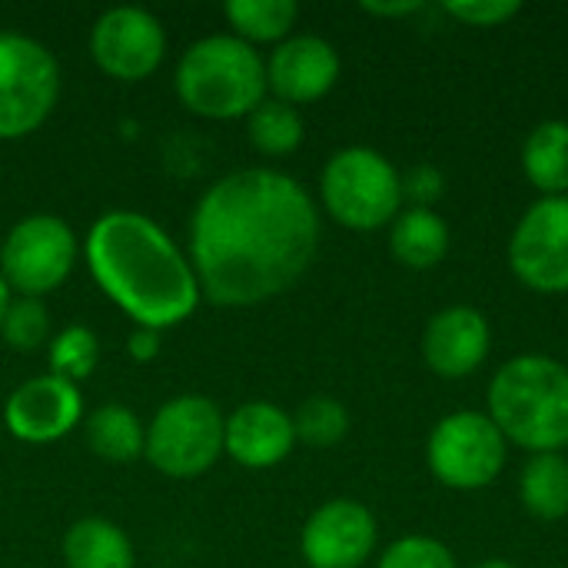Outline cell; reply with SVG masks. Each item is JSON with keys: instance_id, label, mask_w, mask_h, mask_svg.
Returning <instances> with one entry per match:
<instances>
[{"instance_id": "obj_1", "label": "cell", "mask_w": 568, "mask_h": 568, "mask_svg": "<svg viewBox=\"0 0 568 568\" xmlns=\"http://www.w3.org/2000/svg\"><path fill=\"white\" fill-rule=\"evenodd\" d=\"M320 250V213L300 180L253 166L216 180L190 220V263L213 306L286 293Z\"/></svg>"}, {"instance_id": "obj_2", "label": "cell", "mask_w": 568, "mask_h": 568, "mask_svg": "<svg viewBox=\"0 0 568 568\" xmlns=\"http://www.w3.org/2000/svg\"><path fill=\"white\" fill-rule=\"evenodd\" d=\"M83 253L97 286L143 329L180 326L203 300L190 256L143 213H103Z\"/></svg>"}, {"instance_id": "obj_3", "label": "cell", "mask_w": 568, "mask_h": 568, "mask_svg": "<svg viewBox=\"0 0 568 568\" xmlns=\"http://www.w3.org/2000/svg\"><path fill=\"white\" fill-rule=\"evenodd\" d=\"M489 419L506 443L539 453L568 446V369L549 356H516L489 383Z\"/></svg>"}, {"instance_id": "obj_4", "label": "cell", "mask_w": 568, "mask_h": 568, "mask_svg": "<svg viewBox=\"0 0 568 568\" xmlns=\"http://www.w3.org/2000/svg\"><path fill=\"white\" fill-rule=\"evenodd\" d=\"M180 103L206 120L250 116L266 100V60L233 33L196 40L176 63Z\"/></svg>"}, {"instance_id": "obj_5", "label": "cell", "mask_w": 568, "mask_h": 568, "mask_svg": "<svg viewBox=\"0 0 568 568\" xmlns=\"http://www.w3.org/2000/svg\"><path fill=\"white\" fill-rule=\"evenodd\" d=\"M320 196L339 226L369 233L399 216L403 176L379 150L346 146L323 166Z\"/></svg>"}, {"instance_id": "obj_6", "label": "cell", "mask_w": 568, "mask_h": 568, "mask_svg": "<svg viewBox=\"0 0 568 568\" xmlns=\"http://www.w3.org/2000/svg\"><path fill=\"white\" fill-rule=\"evenodd\" d=\"M223 413L206 396H176L146 426L143 456L170 479H196L223 456Z\"/></svg>"}, {"instance_id": "obj_7", "label": "cell", "mask_w": 568, "mask_h": 568, "mask_svg": "<svg viewBox=\"0 0 568 568\" xmlns=\"http://www.w3.org/2000/svg\"><path fill=\"white\" fill-rule=\"evenodd\" d=\"M60 97L57 57L33 37L0 33V140L30 136Z\"/></svg>"}, {"instance_id": "obj_8", "label": "cell", "mask_w": 568, "mask_h": 568, "mask_svg": "<svg viewBox=\"0 0 568 568\" xmlns=\"http://www.w3.org/2000/svg\"><path fill=\"white\" fill-rule=\"evenodd\" d=\"M509 443L499 433V426L489 419V413L463 409L429 433L426 459L433 476L456 493H476L499 479L506 466Z\"/></svg>"}, {"instance_id": "obj_9", "label": "cell", "mask_w": 568, "mask_h": 568, "mask_svg": "<svg viewBox=\"0 0 568 568\" xmlns=\"http://www.w3.org/2000/svg\"><path fill=\"white\" fill-rule=\"evenodd\" d=\"M77 263V236L53 213L20 220L0 246V276L17 296L53 293Z\"/></svg>"}, {"instance_id": "obj_10", "label": "cell", "mask_w": 568, "mask_h": 568, "mask_svg": "<svg viewBox=\"0 0 568 568\" xmlns=\"http://www.w3.org/2000/svg\"><path fill=\"white\" fill-rule=\"evenodd\" d=\"M509 270L536 293H568V196H542L509 240Z\"/></svg>"}, {"instance_id": "obj_11", "label": "cell", "mask_w": 568, "mask_h": 568, "mask_svg": "<svg viewBox=\"0 0 568 568\" xmlns=\"http://www.w3.org/2000/svg\"><path fill=\"white\" fill-rule=\"evenodd\" d=\"M90 53L113 80H146L166 53L163 23L143 7H113L90 30Z\"/></svg>"}, {"instance_id": "obj_12", "label": "cell", "mask_w": 568, "mask_h": 568, "mask_svg": "<svg viewBox=\"0 0 568 568\" xmlns=\"http://www.w3.org/2000/svg\"><path fill=\"white\" fill-rule=\"evenodd\" d=\"M80 416H83L80 386L53 373L20 383L3 406V423L10 436L30 446H43L70 436L80 426Z\"/></svg>"}, {"instance_id": "obj_13", "label": "cell", "mask_w": 568, "mask_h": 568, "mask_svg": "<svg viewBox=\"0 0 568 568\" xmlns=\"http://www.w3.org/2000/svg\"><path fill=\"white\" fill-rule=\"evenodd\" d=\"M300 549L310 568H359L376 549V519L356 499H329L306 519Z\"/></svg>"}, {"instance_id": "obj_14", "label": "cell", "mask_w": 568, "mask_h": 568, "mask_svg": "<svg viewBox=\"0 0 568 568\" xmlns=\"http://www.w3.org/2000/svg\"><path fill=\"white\" fill-rule=\"evenodd\" d=\"M336 80L339 53L329 40L313 33L286 37L266 60V87L273 90V100H283L290 106L326 97Z\"/></svg>"}, {"instance_id": "obj_15", "label": "cell", "mask_w": 568, "mask_h": 568, "mask_svg": "<svg viewBox=\"0 0 568 568\" xmlns=\"http://www.w3.org/2000/svg\"><path fill=\"white\" fill-rule=\"evenodd\" d=\"M493 346L489 320L473 306H449L436 313L423 333V356L426 366L443 379H466L473 376Z\"/></svg>"}, {"instance_id": "obj_16", "label": "cell", "mask_w": 568, "mask_h": 568, "mask_svg": "<svg viewBox=\"0 0 568 568\" xmlns=\"http://www.w3.org/2000/svg\"><path fill=\"white\" fill-rule=\"evenodd\" d=\"M296 446L293 416L273 403H246L223 426V453L246 469H273Z\"/></svg>"}, {"instance_id": "obj_17", "label": "cell", "mask_w": 568, "mask_h": 568, "mask_svg": "<svg viewBox=\"0 0 568 568\" xmlns=\"http://www.w3.org/2000/svg\"><path fill=\"white\" fill-rule=\"evenodd\" d=\"M389 250L409 270H433L449 253V226L443 223L439 213L409 206L393 220Z\"/></svg>"}, {"instance_id": "obj_18", "label": "cell", "mask_w": 568, "mask_h": 568, "mask_svg": "<svg viewBox=\"0 0 568 568\" xmlns=\"http://www.w3.org/2000/svg\"><path fill=\"white\" fill-rule=\"evenodd\" d=\"M67 568H133V546L126 532L106 519H80L63 539Z\"/></svg>"}, {"instance_id": "obj_19", "label": "cell", "mask_w": 568, "mask_h": 568, "mask_svg": "<svg viewBox=\"0 0 568 568\" xmlns=\"http://www.w3.org/2000/svg\"><path fill=\"white\" fill-rule=\"evenodd\" d=\"M523 170L542 196H568V123H539L523 146Z\"/></svg>"}, {"instance_id": "obj_20", "label": "cell", "mask_w": 568, "mask_h": 568, "mask_svg": "<svg viewBox=\"0 0 568 568\" xmlns=\"http://www.w3.org/2000/svg\"><path fill=\"white\" fill-rule=\"evenodd\" d=\"M523 506L542 519L559 523L568 516V459L559 453H539L526 463L519 479Z\"/></svg>"}, {"instance_id": "obj_21", "label": "cell", "mask_w": 568, "mask_h": 568, "mask_svg": "<svg viewBox=\"0 0 568 568\" xmlns=\"http://www.w3.org/2000/svg\"><path fill=\"white\" fill-rule=\"evenodd\" d=\"M87 443L106 463H133L143 456L146 429L126 406H100L87 416Z\"/></svg>"}, {"instance_id": "obj_22", "label": "cell", "mask_w": 568, "mask_h": 568, "mask_svg": "<svg viewBox=\"0 0 568 568\" xmlns=\"http://www.w3.org/2000/svg\"><path fill=\"white\" fill-rule=\"evenodd\" d=\"M233 37L253 43H283L293 30L300 7L293 0H230L223 7Z\"/></svg>"}, {"instance_id": "obj_23", "label": "cell", "mask_w": 568, "mask_h": 568, "mask_svg": "<svg viewBox=\"0 0 568 568\" xmlns=\"http://www.w3.org/2000/svg\"><path fill=\"white\" fill-rule=\"evenodd\" d=\"M246 133L263 156H286L303 143V116L283 100H263L246 116Z\"/></svg>"}, {"instance_id": "obj_24", "label": "cell", "mask_w": 568, "mask_h": 568, "mask_svg": "<svg viewBox=\"0 0 568 568\" xmlns=\"http://www.w3.org/2000/svg\"><path fill=\"white\" fill-rule=\"evenodd\" d=\"M47 359H50L53 376H60L67 383H83L100 363V339L93 329L73 323L50 339Z\"/></svg>"}, {"instance_id": "obj_25", "label": "cell", "mask_w": 568, "mask_h": 568, "mask_svg": "<svg viewBox=\"0 0 568 568\" xmlns=\"http://www.w3.org/2000/svg\"><path fill=\"white\" fill-rule=\"evenodd\" d=\"M293 429H296V439H303L306 446L326 449V446H336L349 433V413L333 396H313L296 409Z\"/></svg>"}, {"instance_id": "obj_26", "label": "cell", "mask_w": 568, "mask_h": 568, "mask_svg": "<svg viewBox=\"0 0 568 568\" xmlns=\"http://www.w3.org/2000/svg\"><path fill=\"white\" fill-rule=\"evenodd\" d=\"M0 336L13 353H33L40 346H47L50 343V313H47L43 300L13 296L7 306Z\"/></svg>"}, {"instance_id": "obj_27", "label": "cell", "mask_w": 568, "mask_h": 568, "mask_svg": "<svg viewBox=\"0 0 568 568\" xmlns=\"http://www.w3.org/2000/svg\"><path fill=\"white\" fill-rule=\"evenodd\" d=\"M376 568H456L453 552L429 536H406L396 539L383 556Z\"/></svg>"}, {"instance_id": "obj_28", "label": "cell", "mask_w": 568, "mask_h": 568, "mask_svg": "<svg viewBox=\"0 0 568 568\" xmlns=\"http://www.w3.org/2000/svg\"><path fill=\"white\" fill-rule=\"evenodd\" d=\"M443 10L469 27H499L519 13V3L516 0H466V3L456 0V3H446Z\"/></svg>"}, {"instance_id": "obj_29", "label": "cell", "mask_w": 568, "mask_h": 568, "mask_svg": "<svg viewBox=\"0 0 568 568\" xmlns=\"http://www.w3.org/2000/svg\"><path fill=\"white\" fill-rule=\"evenodd\" d=\"M446 190V180L436 166L429 163H419L413 166L406 176H403V200H409L413 206H423V210H433V203L443 196Z\"/></svg>"}, {"instance_id": "obj_30", "label": "cell", "mask_w": 568, "mask_h": 568, "mask_svg": "<svg viewBox=\"0 0 568 568\" xmlns=\"http://www.w3.org/2000/svg\"><path fill=\"white\" fill-rule=\"evenodd\" d=\"M126 353L133 363H153L160 356V333L156 329H143L136 326L126 339Z\"/></svg>"}, {"instance_id": "obj_31", "label": "cell", "mask_w": 568, "mask_h": 568, "mask_svg": "<svg viewBox=\"0 0 568 568\" xmlns=\"http://www.w3.org/2000/svg\"><path fill=\"white\" fill-rule=\"evenodd\" d=\"M363 10L373 13V17H413V13L423 10V3H419V0H399V3H376V0H366Z\"/></svg>"}, {"instance_id": "obj_32", "label": "cell", "mask_w": 568, "mask_h": 568, "mask_svg": "<svg viewBox=\"0 0 568 568\" xmlns=\"http://www.w3.org/2000/svg\"><path fill=\"white\" fill-rule=\"evenodd\" d=\"M10 300H13V293H10L7 280L0 276V326H3V316H7V306H10Z\"/></svg>"}, {"instance_id": "obj_33", "label": "cell", "mask_w": 568, "mask_h": 568, "mask_svg": "<svg viewBox=\"0 0 568 568\" xmlns=\"http://www.w3.org/2000/svg\"><path fill=\"white\" fill-rule=\"evenodd\" d=\"M476 568H516L513 562H506V559H486V562H479Z\"/></svg>"}]
</instances>
